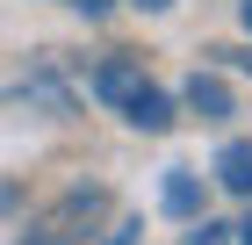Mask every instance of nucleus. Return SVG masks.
I'll use <instances>...</instances> for the list:
<instances>
[{
	"label": "nucleus",
	"instance_id": "4",
	"mask_svg": "<svg viewBox=\"0 0 252 245\" xmlns=\"http://www.w3.org/2000/svg\"><path fill=\"white\" fill-rule=\"evenodd\" d=\"M216 180H223L231 195H252V144H245V137L216 151Z\"/></svg>",
	"mask_w": 252,
	"mask_h": 245
},
{
	"label": "nucleus",
	"instance_id": "6",
	"mask_svg": "<svg viewBox=\"0 0 252 245\" xmlns=\"http://www.w3.org/2000/svg\"><path fill=\"white\" fill-rule=\"evenodd\" d=\"M223 238H231V224H209V216L194 224V245H223Z\"/></svg>",
	"mask_w": 252,
	"mask_h": 245
},
{
	"label": "nucleus",
	"instance_id": "1",
	"mask_svg": "<svg viewBox=\"0 0 252 245\" xmlns=\"http://www.w3.org/2000/svg\"><path fill=\"white\" fill-rule=\"evenodd\" d=\"M123 115H130L137 130H152V137H166V130H173V123H180V101H173V94H158L152 79H144V87H137V94L123 101Z\"/></svg>",
	"mask_w": 252,
	"mask_h": 245
},
{
	"label": "nucleus",
	"instance_id": "14",
	"mask_svg": "<svg viewBox=\"0 0 252 245\" xmlns=\"http://www.w3.org/2000/svg\"><path fill=\"white\" fill-rule=\"evenodd\" d=\"M36 245H58V238H36Z\"/></svg>",
	"mask_w": 252,
	"mask_h": 245
},
{
	"label": "nucleus",
	"instance_id": "15",
	"mask_svg": "<svg viewBox=\"0 0 252 245\" xmlns=\"http://www.w3.org/2000/svg\"><path fill=\"white\" fill-rule=\"evenodd\" d=\"M245 224H252V216H245Z\"/></svg>",
	"mask_w": 252,
	"mask_h": 245
},
{
	"label": "nucleus",
	"instance_id": "2",
	"mask_svg": "<svg viewBox=\"0 0 252 245\" xmlns=\"http://www.w3.org/2000/svg\"><path fill=\"white\" fill-rule=\"evenodd\" d=\"M180 108L188 115H202V123H223L231 115V87L216 72H188V87H180Z\"/></svg>",
	"mask_w": 252,
	"mask_h": 245
},
{
	"label": "nucleus",
	"instance_id": "10",
	"mask_svg": "<svg viewBox=\"0 0 252 245\" xmlns=\"http://www.w3.org/2000/svg\"><path fill=\"white\" fill-rule=\"evenodd\" d=\"M238 22H245V36H252V0H238Z\"/></svg>",
	"mask_w": 252,
	"mask_h": 245
},
{
	"label": "nucleus",
	"instance_id": "9",
	"mask_svg": "<svg viewBox=\"0 0 252 245\" xmlns=\"http://www.w3.org/2000/svg\"><path fill=\"white\" fill-rule=\"evenodd\" d=\"M137 7H144V15H166V7H173V0H137Z\"/></svg>",
	"mask_w": 252,
	"mask_h": 245
},
{
	"label": "nucleus",
	"instance_id": "3",
	"mask_svg": "<svg viewBox=\"0 0 252 245\" xmlns=\"http://www.w3.org/2000/svg\"><path fill=\"white\" fill-rule=\"evenodd\" d=\"M137 87H144V65H130V58H108V65L94 72V94H101V101H116V108L137 94Z\"/></svg>",
	"mask_w": 252,
	"mask_h": 245
},
{
	"label": "nucleus",
	"instance_id": "8",
	"mask_svg": "<svg viewBox=\"0 0 252 245\" xmlns=\"http://www.w3.org/2000/svg\"><path fill=\"white\" fill-rule=\"evenodd\" d=\"M72 7H79V15H94V22H101L108 7H116V0H72Z\"/></svg>",
	"mask_w": 252,
	"mask_h": 245
},
{
	"label": "nucleus",
	"instance_id": "12",
	"mask_svg": "<svg viewBox=\"0 0 252 245\" xmlns=\"http://www.w3.org/2000/svg\"><path fill=\"white\" fill-rule=\"evenodd\" d=\"M7 202H15V188H0V209H7Z\"/></svg>",
	"mask_w": 252,
	"mask_h": 245
},
{
	"label": "nucleus",
	"instance_id": "11",
	"mask_svg": "<svg viewBox=\"0 0 252 245\" xmlns=\"http://www.w3.org/2000/svg\"><path fill=\"white\" fill-rule=\"evenodd\" d=\"M223 58H238V65H245V72H252V51H223Z\"/></svg>",
	"mask_w": 252,
	"mask_h": 245
},
{
	"label": "nucleus",
	"instance_id": "5",
	"mask_svg": "<svg viewBox=\"0 0 252 245\" xmlns=\"http://www.w3.org/2000/svg\"><path fill=\"white\" fill-rule=\"evenodd\" d=\"M166 209H173V216H202V180H194V173H166Z\"/></svg>",
	"mask_w": 252,
	"mask_h": 245
},
{
	"label": "nucleus",
	"instance_id": "13",
	"mask_svg": "<svg viewBox=\"0 0 252 245\" xmlns=\"http://www.w3.org/2000/svg\"><path fill=\"white\" fill-rule=\"evenodd\" d=\"M238 231H245V238H238V245H252V224H238Z\"/></svg>",
	"mask_w": 252,
	"mask_h": 245
},
{
	"label": "nucleus",
	"instance_id": "7",
	"mask_svg": "<svg viewBox=\"0 0 252 245\" xmlns=\"http://www.w3.org/2000/svg\"><path fill=\"white\" fill-rule=\"evenodd\" d=\"M137 231H144V224H137V216H123V224H108V245H137Z\"/></svg>",
	"mask_w": 252,
	"mask_h": 245
}]
</instances>
